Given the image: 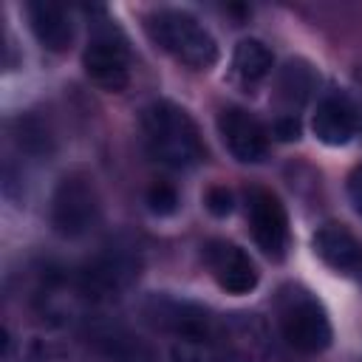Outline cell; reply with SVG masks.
Segmentation results:
<instances>
[{"instance_id":"1","label":"cell","mask_w":362,"mask_h":362,"mask_svg":"<svg viewBox=\"0 0 362 362\" xmlns=\"http://www.w3.org/2000/svg\"><path fill=\"white\" fill-rule=\"evenodd\" d=\"M144 141L150 156L170 170H189L206 156L195 122L173 102H156L144 110Z\"/></svg>"},{"instance_id":"2","label":"cell","mask_w":362,"mask_h":362,"mask_svg":"<svg viewBox=\"0 0 362 362\" xmlns=\"http://www.w3.org/2000/svg\"><path fill=\"white\" fill-rule=\"evenodd\" d=\"M147 31H150L153 42L161 51H167L173 59H178L187 68L206 71L218 59V42H215V37L192 14H187V11L161 8V11L150 14Z\"/></svg>"},{"instance_id":"3","label":"cell","mask_w":362,"mask_h":362,"mask_svg":"<svg viewBox=\"0 0 362 362\" xmlns=\"http://www.w3.org/2000/svg\"><path fill=\"white\" fill-rule=\"evenodd\" d=\"M277 325L283 339L300 354H322L331 345V320L322 303L300 288H283L277 300Z\"/></svg>"},{"instance_id":"4","label":"cell","mask_w":362,"mask_h":362,"mask_svg":"<svg viewBox=\"0 0 362 362\" xmlns=\"http://www.w3.org/2000/svg\"><path fill=\"white\" fill-rule=\"evenodd\" d=\"M99 221L96 187L82 173H68L59 178L51 195V226L62 238H82Z\"/></svg>"},{"instance_id":"5","label":"cell","mask_w":362,"mask_h":362,"mask_svg":"<svg viewBox=\"0 0 362 362\" xmlns=\"http://www.w3.org/2000/svg\"><path fill=\"white\" fill-rule=\"evenodd\" d=\"M85 74L105 90H122L130 79V51L116 31H96L82 54Z\"/></svg>"},{"instance_id":"6","label":"cell","mask_w":362,"mask_h":362,"mask_svg":"<svg viewBox=\"0 0 362 362\" xmlns=\"http://www.w3.org/2000/svg\"><path fill=\"white\" fill-rule=\"evenodd\" d=\"M139 274V260L130 249H122V246H110L105 249L102 255H96L82 272H79V280L90 297V303H99V300H110L116 297L119 291H124L133 277Z\"/></svg>"},{"instance_id":"7","label":"cell","mask_w":362,"mask_h":362,"mask_svg":"<svg viewBox=\"0 0 362 362\" xmlns=\"http://www.w3.org/2000/svg\"><path fill=\"white\" fill-rule=\"evenodd\" d=\"M246 215L257 246L269 257H283L288 243V218L277 195L269 189H252L246 198Z\"/></svg>"},{"instance_id":"8","label":"cell","mask_w":362,"mask_h":362,"mask_svg":"<svg viewBox=\"0 0 362 362\" xmlns=\"http://www.w3.org/2000/svg\"><path fill=\"white\" fill-rule=\"evenodd\" d=\"M218 130L223 144L229 147V153L243 161V164H255L266 156L269 150V133L260 124L257 116H252L243 107H226L218 116Z\"/></svg>"},{"instance_id":"9","label":"cell","mask_w":362,"mask_h":362,"mask_svg":"<svg viewBox=\"0 0 362 362\" xmlns=\"http://www.w3.org/2000/svg\"><path fill=\"white\" fill-rule=\"evenodd\" d=\"M147 320L173 334V337H192V334H209L215 328V317H209L206 308L189 303V300H178V297H150L144 305Z\"/></svg>"},{"instance_id":"10","label":"cell","mask_w":362,"mask_h":362,"mask_svg":"<svg viewBox=\"0 0 362 362\" xmlns=\"http://www.w3.org/2000/svg\"><path fill=\"white\" fill-rule=\"evenodd\" d=\"M206 266L215 277V283L229 294H249L257 286V269L252 257L226 240H212L206 246Z\"/></svg>"},{"instance_id":"11","label":"cell","mask_w":362,"mask_h":362,"mask_svg":"<svg viewBox=\"0 0 362 362\" xmlns=\"http://www.w3.org/2000/svg\"><path fill=\"white\" fill-rule=\"evenodd\" d=\"M314 136L328 147H342L359 133V110L345 93H325L311 119Z\"/></svg>"},{"instance_id":"12","label":"cell","mask_w":362,"mask_h":362,"mask_svg":"<svg viewBox=\"0 0 362 362\" xmlns=\"http://www.w3.org/2000/svg\"><path fill=\"white\" fill-rule=\"evenodd\" d=\"M25 14H28V25L34 31V37L40 40L42 48L48 51H65L74 40V23H71V14L65 6L59 3H28L25 6Z\"/></svg>"},{"instance_id":"13","label":"cell","mask_w":362,"mask_h":362,"mask_svg":"<svg viewBox=\"0 0 362 362\" xmlns=\"http://www.w3.org/2000/svg\"><path fill=\"white\" fill-rule=\"evenodd\" d=\"M314 252L337 272L362 269V246L342 223H325L314 232Z\"/></svg>"},{"instance_id":"14","label":"cell","mask_w":362,"mask_h":362,"mask_svg":"<svg viewBox=\"0 0 362 362\" xmlns=\"http://www.w3.org/2000/svg\"><path fill=\"white\" fill-rule=\"evenodd\" d=\"M232 68L240 82L255 85L272 74V51L260 40H240L232 54Z\"/></svg>"},{"instance_id":"15","label":"cell","mask_w":362,"mask_h":362,"mask_svg":"<svg viewBox=\"0 0 362 362\" xmlns=\"http://www.w3.org/2000/svg\"><path fill=\"white\" fill-rule=\"evenodd\" d=\"M218 328V322H215ZM215 328L209 334H192V337H175L173 342V362H223V354L215 339Z\"/></svg>"},{"instance_id":"16","label":"cell","mask_w":362,"mask_h":362,"mask_svg":"<svg viewBox=\"0 0 362 362\" xmlns=\"http://www.w3.org/2000/svg\"><path fill=\"white\" fill-rule=\"evenodd\" d=\"M147 204H150V209H153L156 215H170V212H175V206H178V192H175L173 184L156 181V184L147 189Z\"/></svg>"},{"instance_id":"17","label":"cell","mask_w":362,"mask_h":362,"mask_svg":"<svg viewBox=\"0 0 362 362\" xmlns=\"http://www.w3.org/2000/svg\"><path fill=\"white\" fill-rule=\"evenodd\" d=\"M206 209L212 212V215H218V218H223V215H229L232 212V192L226 189V187H221V184H215V187H209L206 189Z\"/></svg>"},{"instance_id":"18","label":"cell","mask_w":362,"mask_h":362,"mask_svg":"<svg viewBox=\"0 0 362 362\" xmlns=\"http://www.w3.org/2000/svg\"><path fill=\"white\" fill-rule=\"evenodd\" d=\"M348 198H351V204H354L356 215L362 218V164H359V167H354V170H351V175H348Z\"/></svg>"},{"instance_id":"19","label":"cell","mask_w":362,"mask_h":362,"mask_svg":"<svg viewBox=\"0 0 362 362\" xmlns=\"http://www.w3.org/2000/svg\"><path fill=\"white\" fill-rule=\"evenodd\" d=\"M274 133H277V139H297V133H300V124H297V116L294 113H288V116H283V119H277V124H274Z\"/></svg>"}]
</instances>
